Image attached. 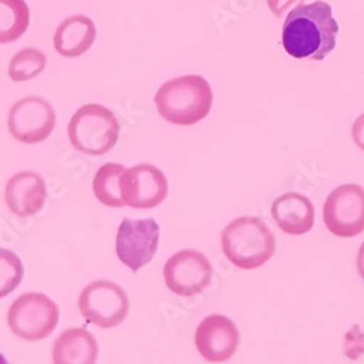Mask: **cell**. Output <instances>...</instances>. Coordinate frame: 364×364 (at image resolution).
Segmentation results:
<instances>
[{
    "mask_svg": "<svg viewBox=\"0 0 364 364\" xmlns=\"http://www.w3.org/2000/svg\"><path fill=\"white\" fill-rule=\"evenodd\" d=\"M240 343L236 323L220 314L204 318L196 331V347L201 357L210 363L230 360Z\"/></svg>",
    "mask_w": 364,
    "mask_h": 364,
    "instance_id": "7c38bea8",
    "label": "cell"
},
{
    "mask_svg": "<svg viewBox=\"0 0 364 364\" xmlns=\"http://www.w3.org/2000/svg\"><path fill=\"white\" fill-rule=\"evenodd\" d=\"M60 319L57 303L37 291L19 296L9 308L8 325L25 341H41L54 332Z\"/></svg>",
    "mask_w": 364,
    "mask_h": 364,
    "instance_id": "5b68a950",
    "label": "cell"
},
{
    "mask_svg": "<svg viewBox=\"0 0 364 364\" xmlns=\"http://www.w3.org/2000/svg\"><path fill=\"white\" fill-rule=\"evenodd\" d=\"M351 136H353L354 143L364 151V114H361L355 118L353 129H351Z\"/></svg>",
    "mask_w": 364,
    "mask_h": 364,
    "instance_id": "603a6c76",
    "label": "cell"
},
{
    "mask_svg": "<svg viewBox=\"0 0 364 364\" xmlns=\"http://www.w3.org/2000/svg\"><path fill=\"white\" fill-rule=\"evenodd\" d=\"M47 66V55L34 47L18 51L9 63V77L14 82H28L44 72Z\"/></svg>",
    "mask_w": 364,
    "mask_h": 364,
    "instance_id": "d6986e66",
    "label": "cell"
},
{
    "mask_svg": "<svg viewBox=\"0 0 364 364\" xmlns=\"http://www.w3.org/2000/svg\"><path fill=\"white\" fill-rule=\"evenodd\" d=\"M156 108L164 119L188 127L200 123L213 107V90L200 75L179 76L165 82L155 95Z\"/></svg>",
    "mask_w": 364,
    "mask_h": 364,
    "instance_id": "7a4b0ae2",
    "label": "cell"
},
{
    "mask_svg": "<svg viewBox=\"0 0 364 364\" xmlns=\"http://www.w3.org/2000/svg\"><path fill=\"white\" fill-rule=\"evenodd\" d=\"M344 353L347 358L355 361L364 354V332L360 325H353L344 337Z\"/></svg>",
    "mask_w": 364,
    "mask_h": 364,
    "instance_id": "44dd1931",
    "label": "cell"
},
{
    "mask_svg": "<svg viewBox=\"0 0 364 364\" xmlns=\"http://www.w3.org/2000/svg\"><path fill=\"white\" fill-rule=\"evenodd\" d=\"M164 279L173 294L191 297L203 293L211 284L213 267L203 252L182 250L166 261Z\"/></svg>",
    "mask_w": 364,
    "mask_h": 364,
    "instance_id": "9c48e42d",
    "label": "cell"
},
{
    "mask_svg": "<svg viewBox=\"0 0 364 364\" xmlns=\"http://www.w3.org/2000/svg\"><path fill=\"white\" fill-rule=\"evenodd\" d=\"M271 216L284 233L301 236L315 225V205L306 196L286 193L272 203Z\"/></svg>",
    "mask_w": 364,
    "mask_h": 364,
    "instance_id": "5bb4252c",
    "label": "cell"
},
{
    "mask_svg": "<svg viewBox=\"0 0 364 364\" xmlns=\"http://www.w3.org/2000/svg\"><path fill=\"white\" fill-rule=\"evenodd\" d=\"M100 347L97 338L85 328H69L53 346V364H95Z\"/></svg>",
    "mask_w": 364,
    "mask_h": 364,
    "instance_id": "2e32d148",
    "label": "cell"
},
{
    "mask_svg": "<svg viewBox=\"0 0 364 364\" xmlns=\"http://www.w3.org/2000/svg\"><path fill=\"white\" fill-rule=\"evenodd\" d=\"M97 26L94 21L85 15H75L60 23L54 33V48L66 58L83 55L94 46Z\"/></svg>",
    "mask_w": 364,
    "mask_h": 364,
    "instance_id": "9a60e30c",
    "label": "cell"
},
{
    "mask_svg": "<svg viewBox=\"0 0 364 364\" xmlns=\"http://www.w3.org/2000/svg\"><path fill=\"white\" fill-rule=\"evenodd\" d=\"M29 18L25 0H0V44L18 41L26 33Z\"/></svg>",
    "mask_w": 364,
    "mask_h": 364,
    "instance_id": "e0dca14e",
    "label": "cell"
},
{
    "mask_svg": "<svg viewBox=\"0 0 364 364\" xmlns=\"http://www.w3.org/2000/svg\"><path fill=\"white\" fill-rule=\"evenodd\" d=\"M121 194L132 208H155L168 197V179L155 165L140 164L121 175Z\"/></svg>",
    "mask_w": 364,
    "mask_h": 364,
    "instance_id": "8fae6325",
    "label": "cell"
},
{
    "mask_svg": "<svg viewBox=\"0 0 364 364\" xmlns=\"http://www.w3.org/2000/svg\"><path fill=\"white\" fill-rule=\"evenodd\" d=\"M69 140L83 155L102 156L118 141L119 123L111 109L101 104L80 107L69 121Z\"/></svg>",
    "mask_w": 364,
    "mask_h": 364,
    "instance_id": "277c9868",
    "label": "cell"
},
{
    "mask_svg": "<svg viewBox=\"0 0 364 364\" xmlns=\"http://www.w3.org/2000/svg\"><path fill=\"white\" fill-rule=\"evenodd\" d=\"M23 279V264L21 258L9 251L0 248V299L15 291Z\"/></svg>",
    "mask_w": 364,
    "mask_h": 364,
    "instance_id": "ffe728a7",
    "label": "cell"
},
{
    "mask_svg": "<svg viewBox=\"0 0 364 364\" xmlns=\"http://www.w3.org/2000/svg\"><path fill=\"white\" fill-rule=\"evenodd\" d=\"M127 168L121 164L109 162L102 165L92 182V188L95 197L105 205L119 208L124 207L126 203L123 200V194H121V175L124 173Z\"/></svg>",
    "mask_w": 364,
    "mask_h": 364,
    "instance_id": "ac0fdd59",
    "label": "cell"
},
{
    "mask_svg": "<svg viewBox=\"0 0 364 364\" xmlns=\"http://www.w3.org/2000/svg\"><path fill=\"white\" fill-rule=\"evenodd\" d=\"M357 269H358L360 277L364 280V242L361 244L357 254Z\"/></svg>",
    "mask_w": 364,
    "mask_h": 364,
    "instance_id": "cb8c5ba5",
    "label": "cell"
},
{
    "mask_svg": "<svg viewBox=\"0 0 364 364\" xmlns=\"http://www.w3.org/2000/svg\"><path fill=\"white\" fill-rule=\"evenodd\" d=\"M8 129L15 140L21 143H41L55 129V111L44 98H22L9 111Z\"/></svg>",
    "mask_w": 364,
    "mask_h": 364,
    "instance_id": "30bf717a",
    "label": "cell"
},
{
    "mask_svg": "<svg viewBox=\"0 0 364 364\" xmlns=\"http://www.w3.org/2000/svg\"><path fill=\"white\" fill-rule=\"evenodd\" d=\"M159 239L161 228L155 219L126 218L117 232L115 251L121 262L137 272L154 259L159 248Z\"/></svg>",
    "mask_w": 364,
    "mask_h": 364,
    "instance_id": "52a82bcc",
    "label": "cell"
},
{
    "mask_svg": "<svg viewBox=\"0 0 364 364\" xmlns=\"http://www.w3.org/2000/svg\"><path fill=\"white\" fill-rule=\"evenodd\" d=\"M222 250L235 267L255 269L274 255L276 237L259 218H237L222 232Z\"/></svg>",
    "mask_w": 364,
    "mask_h": 364,
    "instance_id": "3957f363",
    "label": "cell"
},
{
    "mask_svg": "<svg viewBox=\"0 0 364 364\" xmlns=\"http://www.w3.org/2000/svg\"><path fill=\"white\" fill-rule=\"evenodd\" d=\"M340 26L332 6L322 0L299 5L286 16L282 43L284 51L297 60L321 62L337 46Z\"/></svg>",
    "mask_w": 364,
    "mask_h": 364,
    "instance_id": "6da1fadb",
    "label": "cell"
},
{
    "mask_svg": "<svg viewBox=\"0 0 364 364\" xmlns=\"http://www.w3.org/2000/svg\"><path fill=\"white\" fill-rule=\"evenodd\" d=\"M305 0H267L269 11L276 16H283L286 12H290L293 8L303 5Z\"/></svg>",
    "mask_w": 364,
    "mask_h": 364,
    "instance_id": "7402d4cb",
    "label": "cell"
},
{
    "mask_svg": "<svg viewBox=\"0 0 364 364\" xmlns=\"http://www.w3.org/2000/svg\"><path fill=\"white\" fill-rule=\"evenodd\" d=\"M323 223L329 233L354 237L364 232V188L357 184L337 187L325 200Z\"/></svg>",
    "mask_w": 364,
    "mask_h": 364,
    "instance_id": "ba28073f",
    "label": "cell"
},
{
    "mask_svg": "<svg viewBox=\"0 0 364 364\" xmlns=\"http://www.w3.org/2000/svg\"><path fill=\"white\" fill-rule=\"evenodd\" d=\"M79 311L89 323L109 329L126 321L130 300L119 284L109 280H97L82 290Z\"/></svg>",
    "mask_w": 364,
    "mask_h": 364,
    "instance_id": "8992f818",
    "label": "cell"
},
{
    "mask_svg": "<svg viewBox=\"0 0 364 364\" xmlns=\"http://www.w3.org/2000/svg\"><path fill=\"white\" fill-rule=\"evenodd\" d=\"M5 201L9 210L18 218L37 215L47 201L44 178L33 171L15 173L6 184Z\"/></svg>",
    "mask_w": 364,
    "mask_h": 364,
    "instance_id": "4fadbf2b",
    "label": "cell"
}]
</instances>
